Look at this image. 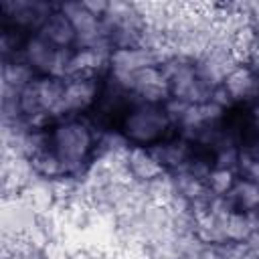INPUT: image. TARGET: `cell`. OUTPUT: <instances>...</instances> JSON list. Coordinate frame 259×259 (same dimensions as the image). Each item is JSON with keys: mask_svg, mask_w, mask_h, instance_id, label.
Returning <instances> with one entry per match:
<instances>
[{"mask_svg": "<svg viewBox=\"0 0 259 259\" xmlns=\"http://www.w3.org/2000/svg\"><path fill=\"white\" fill-rule=\"evenodd\" d=\"M168 127H170V115L166 107L160 103L142 101L140 105L130 107L121 119V130L125 138L140 148L160 142L168 132Z\"/></svg>", "mask_w": 259, "mask_h": 259, "instance_id": "6da1fadb", "label": "cell"}, {"mask_svg": "<svg viewBox=\"0 0 259 259\" xmlns=\"http://www.w3.org/2000/svg\"><path fill=\"white\" fill-rule=\"evenodd\" d=\"M91 134L81 121H65L57 125L45 142V150L53 152L65 170L79 166L91 150Z\"/></svg>", "mask_w": 259, "mask_h": 259, "instance_id": "7a4b0ae2", "label": "cell"}, {"mask_svg": "<svg viewBox=\"0 0 259 259\" xmlns=\"http://www.w3.org/2000/svg\"><path fill=\"white\" fill-rule=\"evenodd\" d=\"M225 93L235 101H249L259 97V75L249 67H233L225 75Z\"/></svg>", "mask_w": 259, "mask_h": 259, "instance_id": "3957f363", "label": "cell"}, {"mask_svg": "<svg viewBox=\"0 0 259 259\" xmlns=\"http://www.w3.org/2000/svg\"><path fill=\"white\" fill-rule=\"evenodd\" d=\"M97 95H99V89H97V83L91 77H75L73 81L65 83L61 113H65V111L71 113V111L85 109L87 105L97 101Z\"/></svg>", "mask_w": 259, "mask_h": 259, "instance_id": "277c9868", "label": "cell"}, {"mask_svg": "<svg viewBox=\"0 0 259 259\" xmlns=\"http://www.w3.org/2000/svg\"><path fill=\"white\" fill-rule=\"evenodd\" d=\"M47 42H51L53 47L57 49H67L75 38H77V32H75V26L73 22L69 20L67 14H51L42 26H40V32H38Z\"/></svg>", "mask_w": 259, "mask_h": 259, "instance_id": "5b68a950", "label": "cell"}, {"mask_svg": "<svg viewBox=\"0 0 259 259\" xmlns=\"http://www.w3.org/2000/svg\"><path fill=\"white\" fill-rule=\"evenodd\" d=\"M127 166H130L132 174L142 180H158V178H162V172H164V166L158 162V158L140 146L130 150Z\"/></svg>", "mask_w": 259, "mask_h": 259, "instance_id": "8992f818", "label": "cell"}, {"mask_svg": "<svg viewBox=\"0 0 259 259\" xmlns=\"http://www.w3.org/2000/svg\"><path fill=\"white\" fill-rule=\"evenodd\" d=\"M231 208L241 212H255L259 208V186L249 180H239L229 190Z\"/></svg>", "mask_w": 259, "mask_h": 259, "instance_id": "52a82bcc", "label": "cell"}, {"mask_svg": "<svg viewBox=\"0 0 259 259\" xmlns=\"http://www.w3.org/2000/svg\"><path fill=\"white\" fill-rule=\"evenodd\" d=\"M208 178H210L208 184H210L212 192H217V194H225V192H229V190L233 188V184H235L233 174H231L227 168H219V170L210 172Z\"/></svg>", "mask_w": 259, "mask_h": 259, "instance_id": "ba28073f", "label": "cell"}, {"mask_svg": "<svg viewBox=\"0 0 259 259\" xmlns=\"http://www.w3.org/2000/svg\"><path fill=\"white\" fill-rule=\"evenodd\" d=\"M241 166H243V172H245V180L253 182L259 186V158L255 156H249V154H243L241 156Z\"/></svg>", "mask_w": 259, "mask_h": 259, "instance_id": "9c48e42d", "label": "cell"}, {"mask_svg": "<svg viewBox=\"0 0 259 259\" xmlns=\"http://www.w3.org/2000/svg\"><path fill=\"white\" fill-rule=\"evenodd\" d=\"M249 59L259 69V34H255V38H253V45H251V51H249Z\"/></svg>", "mask_w": 259, "mask_h": 259, "instance_id": "30bf717a", "label": "cell"}]
</instances>
